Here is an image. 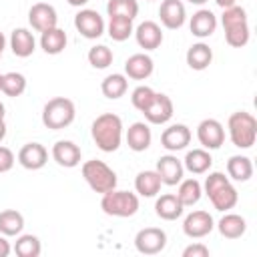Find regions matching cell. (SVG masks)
Returning a JSON list of instances; mask_svg holds the SVG:
<instances>
[{
	"label": "cell",
	"instance_id": "cell-22",
	"mask_svg": "<svg viewBox=\"0 0 257 257\" xmlns=\"http://www.w3.org/2000/svg\"><path fill=\"white\" fill-rule=\"evenodd\" d=\"M10 48H12L14 56L28 58L36 50V38L28 28H14L10 34Z\"/></svg>",
	"mask_w": 257,
	"mask_h": 257
},
{
	"label": "cell",
	"instance_id": "cell-12",
	"mask_svg": "<svg viewBox=\"0 0 257 257\" xmlns=\"http://www.w3.org/2000/svg\"><path fill=\"white\" fill-rule=\"evenodd\" d=\"M28 22L36 32H44L48 28H54L58 24L56 8L48 2H36L28 10Z\"/></svg>",
	"mask_w": 257,
	"mask_h": 257
},
{
	"label": "cell",
	"instance_id": "cell-18",
	"mask_svg": "<svg viewBox=\"0 0 257 257\" xmlns=\"http://www.w3.org/2000/svg\"><path fill=\"white\" fill-rule=\"evenodd\" d=\"M163 181V185H179L181 179H183V173H185V167H183V161H179L175 155H163L159 161H157V169H155Z\"/></svg>",
	"mask_w": 257,
	"mask_h": 257
},
{
	"label": "cell",
	"instance_id": "cell-39",
	"mask_svg": "<svg viewBox=\"0 0 257 257\" xmlns=\"http://www.w3.org/2000/svg\"><path fill=\"white\" fill-rule=\"evenodd\" d=\"M153 98H155V90H153L151 86H147V84L137 86V88L133 90V94H131V102H133V106H135L137 110H141V112L151 104Z\"/></svg>",
	"mask_w": 257,
	"mask_h": 257
},
{
	"label": "cell",
	"instance_id": "cell-49",
	"mask_svg": "<svg viewBox=\"0 0 257 257\" xmlns=\"http://www.w3.org/2000/svg\"><path fill=\"white\" fill-rule=\"evenodd\" d=\"M0 92H2V74H0Z\"/></svg>",
	"mask_w": 257,
	"mask_h": 257
},
{
	"label": "cell",
	"instance_id": "cell-13",
	"mask_svg": "<svg viewBox=\"0 0 257 257\" xmlns=\"http://www.w3.org/2000/svg\"><path fill=\"white\" fill-rule=\"evenodd\" d=\"M143 114L151 124H165L173 118V100L163 92H155V98L143 110Z\"/></svg>",
	"mask_w": 257,
	"mask_h": 257
},
{
	"label": "cell",
	"instance_id": "cell-35",
	"mask_svg": "<svg viewBox=\"0 0 257 257\" xmlns=\"http://www.w3.org/2000/svg\"><path fill=\"white\" fill-rule=\"evenodd\" d=\"M14 253L18 257H38L42 253V243L36 235H18L14 243Z\"/></svg>",
	"mask_w": 257,
	"mask_h": 257
},
{
	"label": "cell",
	"instance_id": "cell-48",
	"mask_svg": "<svg viewBox=\"0 0 257 257\" xmlns=\"http://www.w3.org/2000/svg\"><path fill=\"white\" fill-rule=\"evenodd\" d=\"M187 2H191V4H197V6H201V4H205L207 0H187Z\"/></svg>",
	"mask_w": 257,
	"mask_h": 257
},
{
	"label": "cell",
	"instance_id": "cell-32",
	"mask_svg": "<svg viewBox=\"0 0 257 257\" xmlns=\"http://www.w3.org/2000/svg\"><path fill=\"white\" fill-rule=\"evenodd\" d=\"M203 195V187L197 179H181L179 183V191H177V197L179 201L183 203V207H193L199 203Z\"/></svg>",
	"mask_w": 257,
	"mask_h": 257
},
{
	"label": "cell",
	"instance_id": "cell-5",
	"mask_svg": "<svg viewBox=\"0 0 257 257\" xmlns=\"http://www.w3.org/2000/svg\"><path fill=\"white\" fill-rule=\"evenodd\" d=\"M74 116H76L74 102L66 96H54L42 108V124L50 131H60L70 126Z\"/></svg>",
	"mask_w": 257,
	"mask_h": 257
},
{
	"label": "cell",
	"instance_id": "cell-19",
	"mask_svg": "<svg viewBox=\"0 0 257 257\" xmlns=\"http://www.w3.org/2000/svg\"><path fill=\"white\" fill-rule=\"evenodd\" d=\"M135 38H137V44L145 50H157L161 44H163V30L157 22L153 20H145L141 22L137 28H135Z\"/></svg>",
	"mask_w": 257,
	"mask_h": 257
},
{
	"label": "cell",
	"instance_id": "cell-2",
	"mask_svg": "<svg viewBox=\"0 0 257 257\" xmlns=\"http://www.w3.org/2000/svg\"><path fill=\"white\" fill-rule=\"evenodd\" d=\"M221 24L225 30V42L233 48H243L249 42V22H247V12L243 6H229L223 8L221 14Z\"/></svg>",
	"mask_w": 257,
	"mask_h": 257
},
{
	"label": "cell",
	"instance_id": "cell-27",
	"mask_svg": "<svg viewBox=\"0 0 257 257\" xmlns=\"http://www.w3.org/2000/svg\"><path fill=\"white\" fill-rule=\"evenodd\" d=\"M185 58H187L189 68H193V70H205V68H209V64L213 62V50H211L209 44L197 42V44L189 46Z\"/></svg>",
	"mask_w": 257,
	"mask_h": 257
},
{
	"label": "cell",
	"instance_id": "cell-20",
	"mask_svg": "<svg viewBox=\"0 0 257 257\" xmlns=\"http://www.w3.org/2000/svg\"><path fill=\"white\" fill-rule=\"evenodd\" d=\"M153 70H155V62L145 52H137V54L128 56L124 62V74L133 80H145L153 74Z\"/></svg>",
	"mask_w": 257,
	"mask_h": 257
},
{
	"label": "cell",
	"instance_id": "cell-29",
	"mask_svg": "<svg viewBox=\"0 0 257 257\" xmlns=\"http://www.w3.org/2000/svg\"><path fill=\"white\" fill-rule=\"evenodd\" d=\"M227 175L237 183H245L253 177V163L245 155H233L227 161Z\"/></svg>",
	"mask_w": 257,
	"mask_h": 257
},
{
	"label": "cell",
	"instance_id": "cell-21",
	"mask_svg": "<svg viewBox=\"0 0 257 257\" xmlns=\"http://www.w3.org/2000/svg\"><path fill=\"white\" fill-rule=\"evenodd\" d=\"M189 28H191V34L193 36H197V38H209L217 30V16L211 10L201 8V10H197L191 16Z\"/></svg>",
	"mask_w": 257,
	"mask_h": 257
},
{
	"label": "cell",
	"instance_id": "cell-34",
	"mask_svg": "<svg viewBox=\"0 0 257 257\" xmlns=\"http://www.w3.org/2000/svg\"><path fill=\"white\" fill-rule=\"evenodd\" d=\"M106 32H108V36H110L114 42H124V40L135 32L133 20L122 18V16H110L108 26H106Z\"/></svg>",
	"mask_w": 257,
	"mask_h": 257
},
{
	"label": "cell",
	"instance_id": "cell-25",
	"mask_svg": "<svg viewBox=\"0 0 257 257\" xmlns=\"http://www.w3.org/2000/svg\"><path fill=\"white\" fill-rule=\"evenodd\" d=\"M217 229L225 239H239L247 231V221H245V217H241L237 213H225L219 219Z\"/></svg>",
	"mask_w": 257,
	"mask_h": 257
},
{
	"label": "cell",
	"instance_id": "cell-7",
	"mask_svg": "<svg viewBox=\"0 0 257 257\" xmlns=\"http://www.w3.org/2000/svg\"><path fill=\"white\" fill-rule=\"evenodd\" d=\"M100 209L108 217H133L139 211V195L131 191H108L100 199Z\"/></svg>",
	"mask_w": 257,
	"mask_h": 257
},
{
	"label": "cell",
	"instance_id": "cell-10",
	"mask_svg": "<svg viewBox=\"0 0 257 257\" xmlns=\"http://www.w3.org/2000/svg\"><path fill=\"white\" fill-rule=\"evenodd\" d=\"M197 139L203 149L217 151L225 143V128L217 118H205L197 126Z\"/></svg>",
	"mask_w": 257,
	"mask_h": 257
},
{
	"label": "cell",
	"instance_id": "cell-24",
	"mask_svg": "<svg viewBox=\"0 0 257 257\" xmlns=\"http://www.w3.org/2000/svg\"><path fill=\"white\" fill-rule=\"evenodd\" d=\"M183 203L179 201V197L175 195V193H165V195H161L159 199H157V203H155V213H157V217H161V219H165V221H175V219H179L181 215H183Z\"/></svg>",
	"mask_w": 257,
	"mask_h": 257
},
{
	"label": "cell",
	"instance_id": "cell-44",
	"mask_svg": "<svg viewBox=\"0 0 257 257\" xmlns=\"http://www.w3.org/2000/svg\"><path fill=\"white\" fill-rule=\"evenodd\" d=\"M66 2H68L70 6H76V8H80V6H84L88 0H66Z\"/></svg>",
	"mask_w": 257,
	"mask_h": 257
},
{
	"label": "cell",
	"instance_id": "cell-33",
	"mask_svg": "<svg viewBox=\"0 0 257 257\" xmlns=\"http://www.w3.org/2000/svg\"><path fill=\"white\" fill-rule=\"evenodd\" d=\"M126 88H128V80H126V76L120 74V72L108 74V76L100 82V90H102V94H104L106 98H110V100L120 98V96L126 92Z\"/></svg>",
	"mask_w": 257,
	"mask_h": 257
},
{
	"label": "cell",
	"instance_id": "cell-16",
	"mask_svg": "<svg viewBox=\"0 0 257 257\" xmlns=\"http://www.w3.org/2000/svg\"><path fill=\"white\" fill-rule=\"evenodd\" d=\"M18 163L28 171H38L48 163V151L40 143H26L18 151Z\"/></svg>",
	"mask_w": 257,
	"mask_h": 257
},
{
	"label": "cell",
	"instance_id": "cell-28",
	"mask_svg": "<svg viewBox=\"0 0 257 257\" xmlns=\"http://www.w3.org/2000/svg\"><path fill=\"white\" fill-rule=\"evenodd\" d=\"M213 165V159H211V153L207 149H193L185 155L183 159V167L193 173V175H203L211 169Z\"/></svg>",
	"mask_w": 257,
	"mask_h": 257
},
{
	"label": "cell",
	"instance_id": "cell-40",
	"mask_svg": "<svg viewBox=\"0 0 257 257\" xmlns=\"http://www.w3.org/2000/svg\"><path fill=\"white\" fill-rule=\"evenodd\" d=\"M14 153L8 149V147H0V173H8L12 167H14Z\"/></svg>",
	"mask_w": 257,
	"mask_h": 257
},
{
	"label": "cell",
	"instance_id": "cell-50",
	"mask_svg": "<svg viewBox=\"0 0 257 257\" xmlns=\"http://www.w3.org/2000/svg\"><path fill=\"white\" fill-rule=\"evenodd\" d=\"M149 2H153V0H149Z\"/></svg>",
	"mask_w": 257,
	"mask_h": 257
},
{
	"label": "cell",
	"instance_id": "cell-23",
	"mask_svg": "<svg viewBox=\"0 0 257 257\" xmlns=\"http://www.w3.org/2000/svg\"><path fill=\"white\" fill-rule=\"evenodd\" d=\"M151 141H153V135H151V128L147 122H133L128 128H126V145L131 151L135 153H143L151 147Z\"/></svg>",
	"mask_w": 257,
	"mask_h": 257
},
{
	"label": "cell",
	"instance_id": "cell-37",
	"mask_svg": "<svg viewBox=\"0 0 257 257\" xmlns=\"http://www.w3.org/2000/svg\"><path fill=\"white\" fill-rule=\"evenodd\" d=\"M86 58H88V64H90L92 68L102 70V68H108V66L112 64L114 54H112V50H110L108 46H104V44H94V46L88 50Z\"/></svg>",
	"mask_w": 257,
	"mask_h": 257
},
{
	"label": "cell",
	"instance_id": "cell-1",
	"mask_svg": "<svg viewBox=\"0 0 257 257\" xmlns=\"http://www.w3.org/2000/svg\"><path fill=\"white\" fill-rule=\"evenodd\" d=\"M90 137L102 153L118 151V147L122 143V120H120V116L114 114V112L98 114L90 124Z\"/></svg>",
	"mask_w": 257,
	"mask_h": 257
},
{
	"label": "cell",
	"instance_id": "cell-46",
	"mask_svg": "<svg viewBox=\"0 0 257 257\" xmlns=\"http://www.w3.org/2000/svg\"><path fill=\"white\" fill-rule=\"evenodd\" d=\"M4 137H6V122L0 120V141H4Z\"/></svg>",
	"mask_w": 257,
	"mask_h": 257
},
{
	"label": "cell",
	"instance_id": "cell-6",
	"mask_svg": "<svg viewBox=\"0 0 257 257\" xmlns=\"http://www.w3.org/2000/svg\"><path fill=\"white\" fill-rule=\"evenodd\" d=\"M86 185L94 191V193H108L112 189H116V173L104 163V161H98V159H92V161H86L82 163V169H80Z\"/></svg>",
	"mask_w": 257,
	"mask_h": 257
},
{
	"label": "cell",
	"instance_id": "cell-15",
	"mask_svg": "<svg viewBox=\"0 0 257 257\" xmlns=\"http://www.w3.org/2000/svg\"><path fill=\"white\" fill-rule=\"evenodd\" d=\"M191 143V128L187 124H171L163 131L161 135V145L169 151V153H177V151H183L187 149V145Z\"/></svg>",
	"mask_w": 257,
	"mask_h": 257
},
{
	"label": "cell",
	"instance_id": "cell-31",
	"mask_svg": "<svg viewBox=\"0 0 257 257\" xmlns=\"http://www.w3.org/2000/svg\"><path fill=\"white\" fill-rule=\"evenodd\" d=\"M24 229V217L16 209L0 211V233L6 237H18Z\"/></svg>",
	"mask_w": 257,
	"mask_h": 257
},
{
	"label": "cell",
	"instance_id": "cell-43",
	"mask_svg": "<svg viewBox=\"0 0 257 257\" xmlns=\"http://www.w3.org/2000/svg\"><path fill=\"white\" fill-rule=\"evenodd\" d=\"M215 4H217L219 8H229V6L237 4V0H215Z\"/></svg>",
	"mask_w": 257,
	"mask_h": 257
},
{
	"label": "cell",
	"instance_id": "cell-38",
	"mask_svg": "<svg viewBox=\"0 0 257 257\" xmlns=\"http://www.w3.org/2000/svg\"><path fill=\"white\" fill-rule=\"evenodd\" d=\"M26 90V76L20 72H6L2 74V92L6 96H20Z\"/></svg>",
	"mask_w": 257,
	"mask_h": 257
},
{
	"label": "cell",
	"instance_id": "cell-41",
	"mask_svg": "<svg viewBox=\"0 0 257 257\" xmlns=\"http://www.w3.org/2000/svg\"><path fill=\"white\" fill-rule=\"evenodd\" d=\"M183 257H209V247L203 243H191L183 249Z\"/></svg>",
	"mask_w": 257,
	"mask_h": 257
},
{
	"label": "cell",
	"instance_id": "cell-45",
	"mask_svg": "<svg viewBox=\"0 0 257 257\" xmlns=\"http://www.w3.org/2000/svg\"><path fill=\"white\" fill-rule=\"evenodd\" d=\"M4 48H6V36L0 32V58H2V54H4Z\"/></svg>",
	"mask_w": 257,
	"mask_h": 257
},
{
	"label": "cell",
	"instance_id": "cell-36",
	"mask_svg": "<svg viewBox=\"0 0 257 257\" xmlns=\"http://www.w3.org/2000/svg\"><path fill=\"white\" fill-rule=\"evenodd\" d=\"M106 14L135 20L139 14V2L137 0H108L106 2Z\"/></svg>",
	"mask_w": 257,
	"mask_h": 257
},
{
	"label": "cell",
	"instance_id": "cell-47",
	"mask_svg": "<svg viewBox=\"0 0 257 257\" xmlns=\"http://www.w3.org/2000/svg\"><path fill=\"white\" fill-rule=\"evenodd\" d=\"M4 114H6V108H4V104L0 102V120H4Z\"/></svg>",
	"mask_w": 257,
	"mask_h": 257
},
{
	"label": "cell",
	"instance_id": "cell-9",
	"mask_svg": "<svg viewBox=\"0 0 257 257\" xmlns=\"http://www.w3.org/2000/svg\"><path fill=\"white\" fill-rule=\"evenodd\" d=\"M135 247L143 255H157L167 247V233L159 227H145L135 235Z\"/></svg>",
	"mask_w": 257,
	"mask_h": 257
},
{
	"label": "cell",
	"instance_id": "cell-17",
	"mask_svg": "<svg viewBox=\"0 0 257 257\" xmlns=\"http://www.w3.org/2000/svg\"><path fill=\"white\" fill-rule=\"evenodd\" d=\"M52 159L56 161V165L64 169H72L80 165L82 153H80V147L72 141H56L52 145Z\"/></svg>",
	"mask_w": 257,
	"mask_h": 257
},
{
	"label": "cell",
	"instance_id": "cell-4",
	"mask_svg": "<svg viewBox=\"0 0 257 257\" xmlns=\"http://www.w3.org/2000/svg\"><path fill=\"white\" fill-rule=\"evenodd\" d=\"M229 139L237 149H251L257 139V120L247 110H237L227 120Z\"/></svg>",
	"mask_w": 257,
	"mask_h": 257
},
{
	"label": "cell",
	"instance_id": "cell-14",
	"mask_svg": "<svg viewBox=\"0 0 257 257\" xmlns=\"http://www.w3.org/2000/svg\"><path fill=\"white\" fill-rule=\"evenodd\" d=\"M161 24L169 30H179L187 20V10L181 0H163L159 6Z\"/></svg>",
	"mask_w": 257,
	"mask_h": 257
},
{
	"label": "cell",
	"instance_id": "cell-8",
	"mask_svg": "<svg viewBox=\"0 0 257 257\" xmlns=\"http://www.w3.org/2000/svg\"><path fill=\"white\" fill-rule=\"evenodd\" d=\"M74 28L88 40H96L104 34V20L92 8H80L74 16Z\"/></svg>",
	"mask_w": 257,
	"mask_h": 257
},
{
	"label": "cell",
	"instance_id": "cell-30",
	"mask_svg": "<svg viewBox=\"0 0 257 257\" xmlns=\"http://www.w3.org/2000/svg\"><path fill=\"white\" fill-rule=\"evenodd\" d=\"M161 177L157 171H141L135 179V191L141 197H157L161 191Z\"/></svg>",
	"mask_w": 257,
	"mask_h": 257
},
{
	"label": "cell",
	"instance_id": "cell-26",
	"mask_svg": "<svg viewBox=\"0 0 257 257\" xmlns=\"http://www.w3.org/2000/svg\"><path fill=\"white\" fill-rule=\"evenodd\" d=\"M66 42H68L66 32H64L62 28H58V26L40 32V48H42L46 54H52V56L60 54V52L66 48Z\"/></svg>",
	"mask_w": 257,
	"mask_h": 257
},
{
	"label": "cell",
	"instance_id": "cell-3",
	"mask_svg": "<svg viewBox=\"0 0 257 257\" xmlns=\"http://www.w3.org/2000/svg\"><path fill=\"white\" fill-rule=\"evenodd\" d=\"M203 189H205V195L209 197L211 205L217 211H229L239 201L237 189L231 185V181H229V177H225V173H219V171L209 173Z\"/></svg>",
	"mask_w": 257,
	"mask_h": 257
},
{
	"label": "cell",
	"instance_id": "cell-11",
	"mask_svg": "<svg viewBox=\"0 0 257 257\" xmlns=\"http://www.w3.org/2000/svg\"><path fill=\"white\" fill-rule=\"evenodd\" d=\"M215 229V221L209 211H193L183 221V233L189 239H203Z\"/></svg>",
	"mask_w": 257,
	"mask_h": 257
},
{
	"label": "cell",
	"instance_id": "cell-42",
	"mask_svg": "<svg viewBox=\"0 0 257 257\" xmlns=\"http://www.w3.org/2000/svg\"><path fill=\"white\" fill-rule=\"evenodd\" d=\"M10 251H12V247H10V243L6 241V235L0 233V257H8Z\"/></svg>",
	"mask_w": 257,
	"mask_h": 257
}]
</instances>
